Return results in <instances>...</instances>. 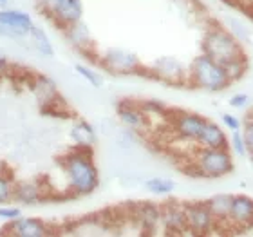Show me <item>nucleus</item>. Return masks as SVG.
I'll use <instances>...</instances> for the list:
<instances>
[{"label": "nucleus", "instance_id": "f8f14e48", "mask_svg": "<svg viewBox=\"0 0 253 237\" xmlns=\"http://www.w3.org/2000/svg\"><path fill=\"white\" fill-rule=\"evenodd\" d=\"M228 219L235 225L253 227V199L248 195H233Z\"/></svg>", "mask_w": 253, "mask_h": 237}, {"label": "nucleus", "instance_id": "473e14b6", "mask_svg": "<svg viewBox=\"0 0 253 237\" xmlns=\"http://www.w3.org/2000/svg\"><path fill=\"white\" fill-rule=\"evenodd\" d=\"M7 2H9V0H0V7H2V9H5V5H7Z\"/></svg>", "mask_w": 253, "mask_h": 237}, {"label": "nucleus", "instance_id": "f257e3e1", "mask_svg": "<svg viewBox=\"0 0 253 237\" xmlns=\"http://www.w3.org/2000/svg\"><path fill=\"white\" fill-rule=\"evenodd\" d=\"M63 172L67 176V185L76 195H89L98 189L100 176L94 161L90 158L89 148L78 147V150L67 154L62 159Z\"/></svg>", "mask_w": 253, "mask_h": 237}, {"label": "nucleus", "instance_id": "aec40b11", "mask_svg": "<svg viewBox=\"0 0 253 237\" xmlns=\"http://www.w3.org/2000/svg\"><path fill=\"white\" fill-rule=\"evenodd\" d=\"M40 199H42V190L38 183L24 181L15 185V201L22 205H37Z\"/></svg>", "mask_w": 253, "mask_h": 237}, {"label": "nucleus", "instance_id": "a211bd4d", "mask_svg": "<svg viewBox=\"0 0 253 237\" xmlns=\"http://www.w3.org/2000/svg\"><path fill=\"white\" fill-rule=\"evenodd\" d=\"M65 37H67L69 44H71L73 47L80 49L82 53H85V51L92 46V38H90L89 27L85 26L82 20L65 27Z\"/></svg>", "mask_w": 253, "mask_h": 237}, {"label": "nucleus", "instance_id": "1a4fd4ad", "mask_svg": "<svg viewBox=\"0 0 253 237\" xmlns=\"http://www.w3.org/2000/svg\"><path fill=\"white\" fill-rule=\"evenodd\" d=\"M5 234L16 237H45L49 236V227L37 217H18L11 223Z\"/></svg>", "mask_w": 253, "mask_h": 237}, {"label": "nucleus", "instance_id": "7ed1b4c3", "mask_svg": "<svg viewBox=\"0 0 253 237\" xmlns=\"http://www.w3.org/2000/svg\"><path fill=\"white\" fill-rule=\"evenodd\" d=\"M203 53L208 54L221 65L244 56L239 42L222 27H211L210 31H206L203 38Z\"/></svg>", "mask_w": 253, "mask_h": 237}, {"label": "nucleus", "instance_id": "dca6fc26", "mask_svg": "<svg viewBox=\"0 0 253 237\" xmlns=\"http://www.w3.org/2000/svg\"><path fill=\"white\" fill-rule=\"evenodd\" d=\"M136 221L137 225L145 230H154L161 225V214H163V208L154 203H141V205L136 206Z\"/></svg>", "mask_w": 253, "mask_h": 237}, {"label": "nucleus", "instance_id": "72a5a7b5", "mask_svg": "<svg viewBox=\"0 0 253 237\" xmlns=\"http://www.w3.org/2000/svg\"><path fill=\"white\" fill-rule=\"evenodd\" d=\"M252 165H253V154H252Z\"/></svg>", "mask_w": 253, "mask_h": 237}, {"label": "nucleus", "instance_id": "a878e982", "mask_svg": "<svg viewBox=\"0 0 253 237\" xmlns=\"http://www.w3.org/2000/svg\"><path fill=\"white\" fill-rule=\"evenodd\" d=\"M76 73L82 74L90 85H94V87H101V76L96 73L94 69L90 67H85V65H76Z\"/></svg>", "mask_w": 253, "mask_h": 237}, {"label": "nucleus", "instance_id": "20e7f679", "mask_svg": "<svg viewBox=\"0 0 253 237\" xmlns=\"http://www.w3.org/2000/svg\"><path fill=\"white\" fill-rule=\"evenodd\" d=\"M195 174L206 179H217L228 176L233 170L232 154L224 148H201L194 159Z\"/></svg>", "mask_w": 253, "mask_h": 237}, {"label": "nucleus", "instance_id": "ddd939ff", "mask_svg": "<svg viewBox=\"0 0 253 237\" xmlns=\"http://www.w3.org/2000/svg\"><path fill=\"white\" fill-rule=\"evenodd\" d=\"M33 91H35L37 100L40 101V105L43 109H51L54 101L60 100L54 82L51 78H47V76H42V74L35 76V80H33Z\"/></svg>", "mask_w": 253, "mask_h": 237}, {"label": "nucleus", "instance_id": "f3484780", "mask_svg": "<svg viewBox=\"0 0 253 237\" xmlns=\"http://www.w3.org/2000/svg\"><path fill=\"white\" fill-rule=\"evenodd\" d=\"M201 148H224L228 143L226 132L213 121H206L205 129L201 132L199 142Z\"/></svg>", "mask_w": 253, "mask_h": 237}, {"label": "nucleus", "instance_id": "2eb2a0df", "mask_svg": "<svg viewBox=\"0 0 253 237\" xmlns=\"http://www.w3.org/2000/svg\"><path fill=\"white\" fill-rule=\"evenodd\" d=\"M118 116L120 120L128 125L130 129H145L148 125V116L145 114L141 105H136V103H132V101H123L120 103L118 107Z\"/></svg>", "mask_w": 253, "mask_h": 237}, {"label": "nucleus", "instance_id": "2f4dec72", "mask_svg": "<svg viewBox=\"0 0 253 237\" xmlns=\"http://www.w3.org/2000/svg\"><path fill=\"white\" fill-rule=\"evenodd\" d=\"M230 105L232 107H239V109H244L248 105V95H235L230 100Z\"/></svg>", "mask_w": 253, "mask_h": 237}, {"label": "nucleus", "instance_id": "6e6552de", "mask_svg": "<svg viewBox=\"0 0 253 237\" xmlns=\"http://www.w3.org/2000/svg\"><path fill=\"white\" fill-rule=\"evenodd\" d=\"M206 121L199 114H194V112H181L174 118L172 121V129L179 138L183 140H188V142H199L201 132L205 129Z\"/></svg>", "mask_w": 253, "mask_h": 237}, {"label": "nucleus", "instance_id": "4be33fe9", "mask_svg": "<svg viewBox=\"0 0 253 237\" xmlns=\"http://www.w3.org/2000/svg\"><path fill=\"white\" fill-rule=\"evenodd\" d=\"M29 40H31V46L35 47V51L40 53L42 56H53L54 54L53 44H51L47 33L43 31L42 27L33 26V29L29 31Z\"/></svg>", "mask_w": 253, "mask_h": 237}, {"label": "nucleus", "instance_id": "cd10ccee", "mask_svg": "<svg viewBox=\"0 0 253 237\" xmlns=\"http://www.w3.org/2000/svg\"><path fill=\"white\" fill-rule=\"evenodd\" d=\"M18 217H22V210L18 206H11L9 203H7V205H0V219L15 221Z\"/></svg>", "mask_w": 253, "mask_h": 237}, {"label": "nucleus", "instance_id": "bb28decb", "mask_svg": "<svg viewBox=\"0 0 253 237\" xmlns=\"http://www.w3.org/2000/svg\"><path fill=\"white\" fill-rule=\"evenodd\" d=\"M232 145H233V150H235L239 156H246L248 148H246V142H244L243 131H233L232 132Z\"/></svg>", "mask_w": 253, "mask_h": 237}, {"label": "nucleus", "instance_id": "f03ea898", "mask_svg": "<svg viewBox=\"0 0 253 237\" xmlns=\"http://www.w3.org/2000/svg\"><path fill=\"white\" fill-rule=\"evenodd\" d=\"M190 78H192L194 85L205 91H210V93L222 91L230 84L224 67L205 53L194 58V62L190 65Z\"/></svg>", "mask_w": 253, "mask_h": 237}, {"label": "nucleus", "instance_id": "9b49d317", "mask_svg": "<svg viewBox=\"0 0 253 237\" xmlns=\"http://www.w3.org/2000/svg\"><path fill=\"white\" fill-rule=\"evenodd\" d=\"M152 73L161 80H167L169 84H179L183 76H185V67L174 56H163V58L156 60L150 65Z\"/></svg>", "mask_w": 253, "mask_h": 237}, {"label": "nucleus", "instance_id": "7c9ffc66", "mask_svg": "<svg viewBox=\"0 0 253 237\" xmlns=\"http://www.w3.org/2000/svg\"><path fill=\"white\" fill-rule=\"evenodd\" d=\"M56 4H58V0H37V5L40 7V11H43L47 16H51Z\"/></svg>", "mask_w": 253, "mask_h": 237}, {"label": "nucleus", "instance_id": "0eeeda50", "mask_svg": "<svg viewBox=\"0 0 253 237\" xmlns=\"http://www.w3.org/2000/svg\"><path fill=\"white\" fill-rule=\"evenodd\" d=\"M186 227L192 234H206L210 232L215 225V216L210 212L208 205L205 203H188L185 205Z\"/></svg>", "mask_w": 253, "mask_h": 237}, {"label": "nucleus", "instance_id": "393cba45", "mask_svg": "<svg viewBox=\"0 0 253 237\" xmlns=\"http://www.w3.org/2000/svg\"><path fill=\"white\" fill-rule=\"evenodd\" d=\"M11 199H15V185L7 176L0 174V205H7Z\"/></svg>", "mask_w": 253, "mask_h": 237}, {"label": "nucleus", "instance_id": "6ab92c4d", "mask_svg": "<svg viewBox=\"0 0 253 237\" xmlns=\"http://www.w3.org/2000/svg\"><path fill=\"white\" fill-rule=\"evenodd\" d=\"M71 140H73L78 147L82 148H90L96 143V132L92 125H89L87 121L78 120L71 129Z\"/></svg>", "mask_w": 253, "mask_h": 237}, {"label": "nucleus", "instance_id": "c756f323", "mask_svg": "<svg viewBox=\"0 0 253 237\" xmlns=\"http://www.w3.org/2000/svg\"><path fill=\"white\" fill-rule=\"evenodd\" d=\"M222 121L232 131H241V127H243V121L239 120L237 116H232V114H222Z\"/></svg>", "mask_w": 253, "mask_h": 237}, {"label": "nucleus", "instance_id": "4468645a", "mask_svg": "<svg viewBox=\"0 0 253 237\" xmlns=\"http://www.w3.org/2000/svg\"><path fill=\"white\" fill-rule=\"evenodd\" d=\"M161 225L165 227V230L169 232L179 234L183 230H186V216H185V205H170L163 206V214H161Z\"/></svg>", "mask_w": 253, "mask_h": 237}, {"label": "nucleus", "instance_id": "b1692460", "mask_svg": "<svg viewBox=\"0 0 253 237\" xmlns=\"http://www.w3.org/2000/svg\"><path fill=\"white\" fill-rule=\"evenodd\" d=\"M224 67V71H226V76L230 82H233V80L241 78L244 74V71H246V60L243 58H237V60H232V62H228L222 65Z\"/></svg>", "mask_w": 253, "mask_h": 237}, {"label": "nucleus", "instance_id": "9d476101", "mask_svg": "<svg viewBox=\"0 0 253 237\" xmlns=\"http://www.w3.org/2000/svg\"><path fill=\"white\" fill-rule=\"evenodd\" d=\"M82 16H84V4H82V0H58L54 11L51 13V18L56 24L63 26V29L71 26V24L80 22Z\"/></svg>", "mask_w": 253, "mask_h": 237}, {"label": "nucleus", "instance_id": "5701e85b", "mask_svg": "<svg viewBox=\"0 0 253 237\" xmlns=\"http://www.w3.org/2000/svg\"><path fill=\"white\" fill-rule=\"evenodd\" d=\"M147 190L156 195H169L175 190V183L169 178H152L147 181Z\"/></svg>", "mask_w": 253, "mask_h": 237}, {"label": "nucleus", "instance_id": "c85d7f7f", "mask_svg": "<svg viewBox=\"0 0 253 237\" xmlns=\"http://www.w3.org/2000/svg\"><path fill=\"white\" fill-rule=\"evenodd\" d=\"M243 136H244V142H246L248 152L253 154V120H248L243 123Z\"/></svg>", "mask_w": 253, "mask_h": 237}, {"label": "nucleus", "instance_id": "39448f33", "mask_svg": "<svg viewBox=\"0 0 253 237\" xmlns=\"http://www.w3.org/2000/svg\"><path fill=\"white\" fill-rule=\"evenodd\" d=\"M33 29V18L26 11L0 9V37L22 38L29 37Z\"/></svg>", "mask_w": 253, "mask_h": 237}, {"label": "nucleus", "instance_id": "423d86ee", "mask_svg": "<svg viewBox=\"0 0 253 237\" xmlns=\"http://www.w3.org/2000/svg\"><path fill=\"white\" fill-rule=\"evenodd\" d=\"M101 63L111 73L116 74H132L139 71V58L130 51L120 47L107 49L105 54L101 56Z\"/></svg>", "mask_w": 253, "mask_h": 237}, {"label": "nucleus", "instance_id": "412c9836", "mask_svg": "<svg viewBox=\"0 0 253 237\" xmlns=\"http://www.w3.org/2000/svg\"><path fill=\"white\" fill-rule=\"evenodd\" d=\"M232 201H233V195L217 194V195H211L210 199L206 201V205H208L211 214L215 216L217 221H221V219H228V216H230Z\"/></svg>", "mask_w": 253, "mask_h": 237}]
</instances>
